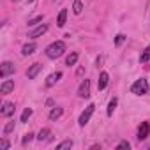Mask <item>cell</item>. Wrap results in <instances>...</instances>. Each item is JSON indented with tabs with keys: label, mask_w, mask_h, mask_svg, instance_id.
Masks as SVG:
<instances>
[{
	"label": "cell",
	"mask_w": 150,
	"mask_h": 150,
	"mask_svg": "<svg viewBox=\"0 0 150 150\" xmlns=\"http://www.w3.org/2000/svg\"><path fill=\"white\" fill-rule=\"evenodd\" d=\"M39 21H42V16H35L34 20H28V23H27V25H28V27H35Z\"/></svg>",
	"instance_id": "obj_23"
},
{
	"label": "cell",
	"mask_w": 150,
	"mask_h": 150,
	"mask_svg": "<svg viewBox=\"0 0 150 150\" xmlns=\"http://www.w3.org/2000/svg\"><path fill=\"white\" fill-rule=\"evenodd\" d=\"M131 92H132L134 96H143V94H146V92H148V81H146L145 78L136 80V81L132 83V87H131Z\"/></svg>",
	"instance_id": "obj_2"
},
{
	"label": "cell",
	"mask_w": 150,
	"mask_h": 150,
	"mask_svg": "<svg viewBox=\"0 0 150 150\" xmlns=\"http://www.w3.org/2000/svg\"><path fill=\"white\" fill-rule=\"evenodd\" d=\"M30 117H32V108H25L23 113H21V122H27Z\"/></svg>",
	"instance_id": "obj_22"
},
{
	"label": "cell",
	"mask_w": 150,
	"mask_h": 150,
	"mask_svg": "<svg viewBox=\"0 0 150 150\" xmlns=\"http://www.w3.org/2000/svg\"><path fill=\"white\" fill-rule=\"evenodd\" d=\"M110 81V76H108V72H101V76H99V83H97V88L99 90H104L106 85Z\"/></svg>",
	"instance_id": "obj_13"
},
{
	"label": "cell",
	"mask_w": 150,
	"mask_h": 150,
	"mask_svg": "<svg viewBox=\"0 0 150 150\" xmlns=\"http://www.w3.org/2000/svg\"><path fill=\"white\" fill-rule=\"evenodd\" d=\"M0 113H2V117H11V115H14V104H13V103H4Z\"/></svg>",
	"instance_id": "obj_11"
},
{
	"label": "cell",
	"mask_w": 150,
	"mask_h": 150,
	"mask_svg": "<svg viewBox=\"0 0 150 150\" xmlns=\"http://www.w3.org/2000/svg\"><path fill=\"white\" fill-rule=\"evenodd\" d=\"M115 108H117V97H113V99L110 101V104H108V117H111V115H113Z\"/></svg>",
	"instance_id": "obj_20"
},
{
	"label": "cell",
	"mask_w": 150,
	"mask_h": 150,
	"mask_svg": "<svg viewBox=\"0 0 150 150\" xmlns=\"http://www.w3.org/2000/svg\"><path fill=\"white\" fill-rule=\"evenodd\" d=\"M7 148H9V141L4 138L2 141H0V150H7Z\"/></svg>",
	"instance_id": "obj_28"
},
{
	"label": "cell",
	"mask_w": 150,
	"mask_h": 150,
	"mask_svg": "<svg viewBox=\"0 0 150 150\" xmlns=\"http://www.w3.org/2000/svg\"><path fill=\"white\" fill-rule=\"evenodd\" d=\"M35 48H37L35 42H27V44L21 48V55H23V57H28V55H32V53L35 51Z\"/></svg>",
	"instance_id": "obj_12"
},
{
	"label": "cell",
	"mask_w": 150,
	"mask_h": 150,
	"mask_svg": "<svg viewBox=\"0 0 150 150\" xmlns=\"http://www.w3.org/2000/svg\"><path fill=\"white\" fill-rule=\"evenodd\" d=\"M71 146H72V141L71 139H65V141H62V143L57 145V150H65V148H71Z\"/></svg>",
	"instance_id": "obj_21"
},
{
	"label": "cell",
	"mask_w": 150,
	"mask_h": 150,
	"mask_svg": "<svg viewBox=\"0 0 150 150\" xmlns=\"http://www.w3.org/2000/svg\"><path fill=\"white\" fill-rule=\"evenodd\" d=\"M37 139H39L41 143H42V141H50V139H51V132H50V129H41Z\"/></svg>",
	"instance_id": "obj_14"
},
{
	"label": "cell",
	"mask_w": 150,
	"mask_h": 150,
	"mask_svg": "<svg viewBox=\"0 0 150 150\" xmlns=\"http://www.w3.org/2000/svg\"><path fill=\"white\" fill-rule=\"evenodd\" d=\"M41 69H42V65H41V64H32V65L27 69V78H28V80H34L37 74H39V71H41Z\"/></svg>",
	"instance_id": "obj_7"
},
{
	"label": "cell",
	"mask_w": 150,
	"mask_h": 150,
	"mask_svg": "<svg viewBox=\"0 0 150 150\" xmlns=\"http://www.w3.org/2000/svg\"><path fill=\"white\" fill-rule=\"evenodd\" d=\"M78 57H80V55H78L76 51H72L71 55H67V58H65V65H69V67H71V65H74V64L78 62Z\"/></svg>",
	"instance_id": "obj_15"
},
{
	"label": "cell",
	"mask_w": 150,
	"mask_h": 150,
	"mask_svg": "<svg viewBox=\"0 0 150 150\" xmlns=\"http://www.w3.org/2000/svg\"><path fill=\"white\" fill-rule=\"evenodd\" d=\"M60 78H62V72H60V71L50 74V76L46 78V87H53V85H57V83L60 81Z\"/></svg>",
	"instance_id": "obj_8"
},
{
	"label": "cell",
	"mask_w": 150,
	"mask_h": 150,
	"mask_svg": "<svg viewBox=\"0 0 150 150\" xmlns=\"http://www.w3.org/2000/svg\"><path fill=\"white\" fill-rule=\"evenodd\" d=\"M131 145H129V141H120L118 145H117V150H122V148H129Z\"/></svg>",
	"instance_id": "obj_27"
},
{
	"label": "cell",
	"mask_w": 150,
	"mask_h": 150,
	"mask_svg": "<svg viewBox=\"0 0 150 150\" xmlns=\"http://www.w3.org/2000/svg\"><path fill=\"white\" fill-rule=\"evenodd\" d=\"M32 138H34V134H32V132H28V134H25V138H23V141H21V143H23V145H27V143H30V141H32Z\"/></svg>",
	"instance_id": "obj_26"
},
{
	"label": "cell",
	"mask_w": 150,
	"mask_h": 150,
	"mask_svg": "<svg viewBox=\"0 0 150 150\" xmlns=\"http://www.w3.org/2000/svg\"><path fill=\"white\" fill-rule=\"evenodd\" d=\"M94 110H96V104H88L87 108H85V111L80 115V120H78V124L81 125V127H85L87 124H88V120H90V117L94 115Z\"/></svg>",
	"instance_id": "obj_3"
},
{
	"label": "cell",
	"mask_w": 150,
	"mask_h": 150,
	"mask_svg": "<svg viewBox=\"0 0 150 150\" xmlns=\"http://www.w3.org/2000/svg\"><path fill=\"white\" fill-rule=\"evenodd\" d=\"M64 51H65V42L64 41H55L46 48V55L50 58H58V57L64 55Z\"/></svg>",
	"instance_id": "obj_1"
},
{
	"label": "cell",
	"mask_w": 150,
	"mask_h": 150,
	"mask_svg": "<svg viewBox=\"0 0 150 150\" xmlns=\"http://www.w3.org/2000/svg\"><path fill=\"white\" fill-rule=\"evenodd\" d=\"M81 11H83L81 0H74V4H72V13H74V14H81Z\"/></svg>",
	"instance_id": "obj_18"
},
{
	"label": "cell",
	"mask_w": 150,
	"mask_h": 150,
	"mask_svg": "<svg viewBox=\"0 0 150 150\" xmlns=\"http://www.w3.org/2000/svg\"><path fill=\"white\" fill-rule=\"evenodd\" d=\"M148 60H150V44H148V46L145 48V51L139 55V62H141V64H145V62H148Z\"/></svg>",
	"instance_id": "obj_19"
},
{
	"label": "cell",
	"mask_w": 150,
	"mask_h": 150,
	"mask_svg": "<svg viewBox=\"0 0 150 150\" xmlns=\"http://www.w3.org/2000/svg\"><path fill=\"white\" fill-rule=\"evenodd\" d=\"M124 41H125V35H122V34H118V35H117V39H115V44H117V46H120V44H122Z\"/></svg>",
	"instance_id": "obj_25"
},
{
	"label": "cell",
	"mask_w": 150,
	"mask_h": 150,
	"mask_svg": "<svg viewBox=\"0 0 150 150\" xmlns=\"http://www.w3.org/2000/svg\"><path fill=\"white\" fill-rule=\"evenodd\" d=\"M62 113H64V110H62V108H58V106H57V108H53V110L50 111V120H58V118L62 117Z\"/></svg>",
	"instance_id": "obj_17"
},
{
	"label": "cell",
	"mask_w": 150,
	"mask_h": 150,
	"mask_svg": "<svg viewBox=\"0 0 150 150\" xmlns=\"http://www.w3.org/2000/svg\"><path fill=\"white\" fill-rule=\"evenodd\" d=\"M14 90V81L13 80H4V83L0 85V94H9V92H13Z\"/></svg>",
	"instance_id": "obj_9"
},
{
	"label": "cell",
	"mask_w": 150,
	"mask_h": 150,
	"mask_svg": "<svg viewBox=\"0 0 150 150\" xmlns=\"http://www.w3.org/2000/svg\"><path fill=\"white\" fill-rule=\"evenodd\" d=\"M65 20H67V9H62V11L58 13L57 25H58V27H64V25H65Z\"/></svg>",
	"instance_id": "obj_16"
},
{
	"label": "cell",
	"mask_w": 150,
	"mask_h": 150,
	"mask_svg": "<svg viewBox=\"0 0 150 150\" xmlns=\"http://www.w3.org/2000/svg\"><path fill=\"white\" fill-rule=\"evenodd\" d=\"M13 131H14V122H9V124L4 127V134L7 136V134H9V132H13Z\"/></svg>",
	"instance_id": "obj_24"
},
{
	"label": "cell",
	"mask_w": 150,
	"mask_h": 150,
	"mask_svg": "<svg viewBox=\"0 0 150 150\" xmlns=\"http://www.w3.org/2000/svg\"><path fill=\"white\" fill-rule=\"evenodd\" d=\"M14 2H20V0H14Z\"/></svg>",
	"instance_id": "obj_29"
},
{
	"label": "cell",
	"mask_w": 150,
	"mask_h": 150,
	"mask_svg": "<svg viewBox=\"0 0 150 150\" xmlns=\"http://www.w3.org/2000/svg\"><path fill=\"white\" fill-rule=\"evenodd\" d=\"M78 96L81 99H88L90 97V80H83L80 88H78Z\"/></svg>",
	"instance_id": "obj_4"
},
{
	"label": "cell",
	"mask_w": 150,
	"mask_h": 150,
	"mask_svg": "<svg viewBox=\"0 0 150 150\" xmlns=\"http://www.w3.org/2000/svg\"><path fill=\"white\" fill-rule=\"evenodd\" d=\"M48 32V25L44 23V25H39L35 30H32L30 34H28V37H32V39H37V37H41L42 34H46Z\"/></svg>",
	"instance_id": "obj_10"
},
{
	"label": "cell",
	"mask_w": 150,
	"mask_h": 150,
	"mask_svg": "<svg viewBox=\"0 0 150 150\" xmlns=\"http://www.w3.org/2000/svg\"><path fill=\"white\" fill-rule=\"evenodd\" d=\"M13 72H14V65L11 62H4L2 65H0V78H2V80H6L9 74H13Z\"/></svg>",
	"instance_id": "obj_5"
},
{
	"label": "cell",
	"mask_w": 150,
	"mask_h": 150,
	"mask_svg": "<svg viewBox=\"0 0 150 150\" xmlns=\"http://www.w3.org/2000/svg\"><path fill=\"white\" fill-rule=\"evenodd\" d=\"M148 134H150V125H148V122H141V125L138 127V139H139V141H141V139H146Z\"/></svg>",
	"instance_id": "obj_6"
}]
</instances>
